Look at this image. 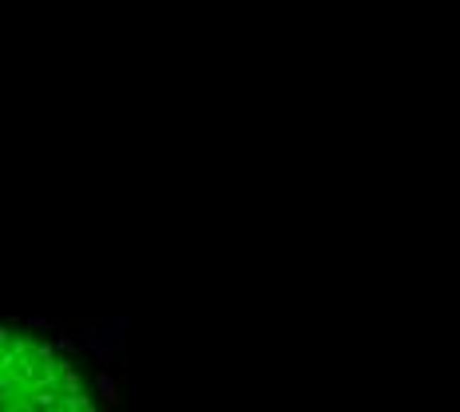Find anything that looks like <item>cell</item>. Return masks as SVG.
<instances>
[{
  "label": "cell",
  "instance_id": "obj_1",
  "mask_svg": "<svg viewBox=\"0 0 460 412\" xmlns=\"http://www.w3.org/2000/svg\"><path fill=\"white\" fill-rule=\"evenodd\" d=\"M0 412H96L76 365L48 341L0 329Z\"/></svg>",
  "mask_w": 460,
  "mask_h": 412
}]
</instances>
